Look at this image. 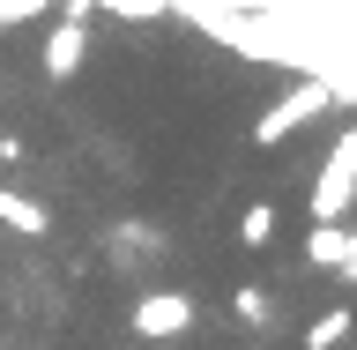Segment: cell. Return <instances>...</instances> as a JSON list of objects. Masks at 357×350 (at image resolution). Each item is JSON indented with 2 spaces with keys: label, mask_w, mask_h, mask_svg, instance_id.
Here are the masks:
<instances>
[{
  "label": "cell",
  "mask_w": 357,
  "mask_h": 350,
  "mask_svg": "<svg viewBox=\"0 0 357 350\" xmlns=\"http://www.w3.org/2000/svg\"><path fill=\"white\" fill-rule=\"evenodd\" d=\"M283 0H0V350H342L357 105Z\"/></svg>",
  "instance_id": "obj_1"
}]
</instances>
